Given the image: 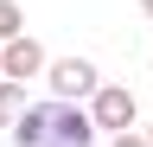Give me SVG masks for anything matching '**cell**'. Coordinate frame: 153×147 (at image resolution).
I'll return each instance as SVG.
<instances>
[{
	"mask_svg": "<svg viewBox=\"0 0 153 147\" xmlns=\"http://www.w3.org/2000/svg\"><path fill=\"white\" fill-rule=\"evenodd\" d=\"M13 147H96V122L83 102H32L13 115Z\"/></svg>",
	"mask_w": 153,
	"mask_h": 147,
	"instance_id": "6da1fadb",
	"label": "cell"
},
{
	"mask_svg": "<svg viewBox=\"0 0 153 147\" xmlns=\"http://www.w3.org/2000/svg\"><path fill=\"white\" fill-rule=\"evenodd\" d=\"M89 122H96V134H128V128L140 122L134 90H128V83H102V90L89 96Z\"/></svg>",
	"mask_w": 153,
	"mask_h": 147,
	"instance_id": "7a4b0ae2",
	"label": "cell"
},
{
	"mask_svg": "<svg viewBox=\"0 0 153 147\" xmlns=\"http://www.w3.org/2000/svg\"><path fill=\"white\" fill-rule=\"evenodd\" d=\"M45 83L57 102H89L96 90H102V70H96L89 58H51L45 64Z\"/></svg>",
	"mask_w": 153,
	"mask_h": 147,
	"instance_id": "3957f363",
	"label": "cell"
},
{
	"mask_svg": "<svg viewBox=\"0 0 153 147\" xmlns=\"http://www.w3.org/2000/svg\"><path fill=\"white\" fill-rule=\"evenodd\" d=\"M45 45L38 39H26V32H19V39H7L0 45V77H13V83H26V77H45Z\"/></svg>",
	"mask_w": 153,
	"mask_h": 147,
	"instance_id": "277c9868",
	"label": "cell"
},
{
	"mask_svg": "<svg viewBox=\"0 0 153 147\" xmlns=\"http://www.w3.org/2000/svg\"><path fill=\"white\" fill-rule=\"evenodd\" d=\"M26 32V13H19V0H0V45L7 39H19Z\"/></svg>",
	"mask_w": 153,
	"mask_h": 147,
	"instance_id": "5b68a950",
	"label": "cell"
},
{
	"mask_svg": "<svg viewBox=\"0 0 153 147\" xmlns=\"http://www.w3.org/2000/svg\"><path fill=\"white\" fill-rule=\"evenodd\" d=\"M19 109H26V90H19L13 77H0V122H13Z\"/></svg>",
	"mask_w": 153,
	"mask_h": 147,
	"instance_id": "8992f818",
	"label": "cell"
},
{
	"mask_svg": "<svg viewBox=\"0 0 153 147\" xmlns=\"http://www.w3.org/2000/svg\"><path fill=\"white\" fill-rule=\"evenodd\" d=\"M108 147H153V141L140 134V128H128V134H108Z\"/></svg>",
	"mask_w": 153,
	"mask_h": 147,
	"instance_id": "52a82bcc",
	"label": "cell"
},
{
	"mask_svg": "<svg viewBox=\"0 0 153 147\" xmlns=\"http://www.w3.org/2000/svg\"><path fill=\"white\" fill-rule=\"evenodd\" d=\"M140 13H147V19H153V0H140Z\"/></svg>",
	"mask_w": 153,
	"mask_h": 147,
	"instance_id": "ba28073f",
	"label": "cell"
},
{
	"mask_svg": "<svg viewBox=\"0 0 153 147\" xmlns=\"http://www.w3.org/2000/svg\"><path fill=\"white\" fill-rule=\"evenodd\" d=\"M147 141H153V122H147Z\"/></svg>",
	"mask_w": 153,
	"mask_h": 147,
	"instance_id": "9c48e42d",
	"label": "cell"
}]
</instances>
